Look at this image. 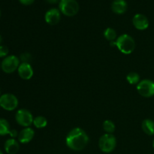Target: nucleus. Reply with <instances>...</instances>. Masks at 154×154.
I'll list each match as a JSON object with an SVG mask.
<instances>
[{
	"label": "nucleus",
	"instance_id": "13",
	"mask_svg": "<svg viewBox=\"0 0 154 154\" xmlns=\"http://www.w3.org/2000/svg\"><path fill=\"white\" fill-rule=\"evenodd\" d=\"M4 149L8 154H16L19 151V142L15 138H8L5 142Z\"/></svg>",
	"mask_w": 154,
	"mask_h": 154
},
{
	"label": "nucleus",
	"instance_id": "15",
	"mask_svg": "<svg viewBox=\"0 0 154 154\" xmlns=\"http://www.w3.org/2000/svg\"><path fill=\"white\" fill-rule=\"evenodd\" d=\"M141 128L145 134L148 135H154V121L150 119H145L141 123Z\"/></svg>",
	"mask_w": 154,
	"mask_h": 154
},
{
	"label": "nucleus",
	"instance_id": "23",
	"mask_svg": "<svg viewBox=\"0 0 154 154\" xmlns=\"http://www.w3.org/2000/svg\"><path fill=\"white\" fill-rule=\"evenodd\" d=\"M20 2L23 5H30L35 2V0H19Z\"/></svg>",
	"mask_w": 154,
	"mask_h": 154
},
{
	"label": "nucleus",
	"instance_id": "29",
	"mask_svg": "<svg viewBox=\"0 0 154 154\" xmlns=\"http://www.w3.org/2000/svg\"><path fill=\"white\" fill-rule=\"evenodd\" d=\"M0 17H1V10H0Z\"/></svg>",
	"mask_w": 154,
	"mask_h": 154
},
{
	"label": "nucleus",
	"instance_id": "24",
	"mask_svg": "<svg viewBox=\"0 0 154 154\" xmlns=\"http://www.w3.org/2000/svg\"><path fill=\"white\" fill-rule=\"evenodd\" d=\"M45 1L50 4H57V2H60V0H45Z\"/></svg>",
	"mask_w": 154,
	"mask_h": 154
},
{
	"label": "nucleus",
	"instance_id": "16",
	"mask_svg": "<svg viewBox=\"0 0 154 154\" xmlns=\"http://www.w3.org/2000/svg\"><path fill=\"white\" fill-rule=\"evenodd\" d=\"M11 131L10 123L6 119L0 118V136L9 135Z\"/></svg>",
	"mask_w": 154,
	"mask_h": 154
},
{
	"label": "nucleus",
	"instance_id": "7",
	"mask_svg": "<svg viewBox=\"0 0 154 154\" xmlns=\"http://www.w3.org/2000/svg\"><path fill=\"white\" fill-rule=\"evenodd\" d=\"M15 120L20 126L23 127H29L33 123V116L27 109H19L15 114Z\"/></svg>",
	"mask_w": 154,
	"mask_h": 154
},
{
	"label": "nucleus",
	"instance_id": "27",
	"mask_svg": "<svg viewBox=\"0 0 154 154\" xmlns=\"http://www.w3.org/2000/svg\"><path fill=\"white\" fill-rule=\"evenodd\" d=\"M153 147L154 148V140L153 141Z\"/></svg>",
	"mask_w": 154,
	"mask_h": 154
},
{
	"label": "nucleus",
	"instance_id": "30",
	"mask_svg": "<svg viewBox=\"0 0 154 154\" xmlns=\"http://www.w3.org/2000/svg\"><path fill=\"white\" fill-rule=\"evenodd\" d=\"M0 68H1V63H0Z\"/></svg>",
	"mask_w": 154,
	"mask_h": 154
},
{
	"label": "nucleus",
	"instance_id": "2",
	"mask_svg": "<svg viewBox=\"0 0 154 154\" xmlns=\"http://www.w3.org/2000/svg\"><path fill=\"white\" fill-rule=\"evenodd\" d=\"M111 46H116L117 49L124 54H130L135 48V42L133 38L127 34L119 36L116 41L110 42Z\"/></svg>",
	"mask_w": 154,
	"mask_h": 154
},
{
	"label": "nucleus",
	"instance_id": "9",
	"mask_svg": "<svg viewBox=\"0 0 154 154\" xmlns=\"http://www.w3.org/2000/svg\"><path fill=\"white\" fill-rule=\"evenodd\" d=\"M61 19V12L60 9L52 8L45 13V20L49 25H56Z\"/></svg>",
	"mask_w": 154,
	"mask_h": 154
},
{
	"label": "nucleus",
	"instance_id": "26",
	"mask_svg": "<svg viewBox=\"0 0 154 154\" xmlns=\"http://www.w3.org/2000/svg\"><path fill=\"white\" fill-rule=\"evenodd\" d=\"M0 154H3V152H2V150H0Z\"/></svg>",
	"mask_w": 154,
	"mask_h": 154
},
{
	"label": "nucleus",
	"instance_id": "12",
	"mask_svg": "<svg viewBox=\"0 0 154 154\" xmlns=\"http://www.w3.org/2000/svg\"><path fill=\"white\" fill-rule=\"evenodd\" d=\"M35 131L31 127H26L19 132L18 141L21 144H28L33 139Z\"/></svg>",
	"mask_w": 154,
	"mask_h": 154
},
{
	"label": "nucleus",
	"instance_id": "22",
	"mask_svg": "<svg viewBox=\"0 0 154 154\" xmlns=\"http://www.w3.org/2000/svg\"><path fill=\"white\" fill-rule=\"evenodd\" d=\"M18 135H19V133H18L16 129H11L10 132H9V135L11 138H17V137H18Z\"/></svg>",
	"mask_w": 154,
	"mask_h": 154
},
{
	"label": "nucleus",
	"instance_id": "14",
	"mask_svg": "<svg viewBox=\"0 0 154 154\" xmlns=\"http://www.w3.org/2000/svg\"><path fill=\"white\" fill-rule=\"evenodd\" d=\"M111 10L117 14H123L127 10V2L125 0H114L111 3Z\"/></svg>",
	"mask_w": 154,
	"mask_h": 154
},
{
	"label": "nucleus",
	"instance_id": "8",
	"mask_svg": "<svg viewBox=\"0 0 154 154\" xmlns=\"http://www.w3.org/2000/svg\"><path fill=\"white\" fill-rule=\"evenodd\" d=\"M138 93L141 96L150 98L154 96V81L149 79H144L137 84Z\"/></svg>",
	"mask_w": 154,
	"mask_h": 154
},
{
	"label": "nucleus",
	"instance_id": "28",
	"mask_svg": "<svg viewBox=\"0 0 154 154\" xmlns=\"http://www.w3.org/2000/svg\"><path fill=\"white\" fill-rule=\"evenodd\" d=\"M2 96V94H1V88H0V96Z\"/></svg>",
	"mask_w": 154,
	"mask_h": 154
},
{
	"label": "nucleus",
	"instance_id": "5",
	"mask_svg": "<svg viewBox=\"0 0 154 154\" xmlns=\"http://www.w3.org/2000/svg\"><path fill=\"white\" fill-rule=\"evenodd\" d=\"M20 64V60L17 57L10 55L3 59L1 63V69L5 73L11 74L17 70Z\"/></svg>",
	"mask_w": 154,
	"mask_h": 154
},
{
	"label": "nucleus",
	"instance_id": "21",
	"mask_svg": "<svg viewBox=\"0 0 154 154\" xmlns=\"http://www.w3.org/2000/svg\"><path fill=\"white\" fill-rule=\"evenodd\" d=\"M9 53V50L8 47L5 45H0V58H5L8 57Z\"/></svg>",
	"mask_w": 154,
	"mask_h": 154
},
{
	"label": "nucleus",
	"instance_id": "11",
	"mask_svg": "<svg viewBox=\"0 0 154 154\" xmlns=\"http://www.w3.org/2000/svg\"><path fill=\"white\" fill-rule=\"evenodd\" d=\"M17 72L20 78L23 80H29L33 76V69L29 63H22L18 67Z\"/></svg>",
	"mask_w": 154,
	"mask_h": 154
},
{
	"label": "nucleus",
	"instance_id": "6",
	"mask_svg": "<svg viewBox=\"0 0 154 154\" xmlns=\"http://www.w3.org/2000/svg\"><path fill=\"white\" fill-rule=\"evenodd\" d=\"M18 99L12 93H5L0 96V106L8 111H12L18 106Z\"/></svg>",
	"mask_w": 154,
	"mask_h": 154
},
{
	"label": "nucleus",
	"instance_id": "1",
	"mask_svg": "<svg viewBox=\"0 0 154 154\" xmlns=\"http://www.w3.org/2000/svg\"><path fill=\"white\" fill-rule=\"evenodd\" d=\"M89 142V137L85 131L79 127L74 128L68 133L66 138V145L71 150L81 151Z\"/></svg>",
	"mask_w": 154,
	"mask_h": 154
},
{
	"label": "nucleus",
	"instance_id": "20",
	"mask_svg": "<svg viewBox=\"0 0 154 154\" xmlns=\"http://www.w3.org/2000/svg\"><path fill=\"white\" fill-rule=\"evenodd\" d=\"M103 129L106 133L113 134L115 131V124L110 120H106L103 123Z\"/></svg>",
	"mask_w": 154,
	"mask_h": 154
},
{
	"label": "nucleus",
	"instance_id": "18",
	"mask_svg": "<svg viewBox=\"0 0 154 154\" xmlns=\"http://www.w3.org/2000/svg\"><path fill=\"white\" fill-rule=\"evenodd\" d=\"M126 80L129 84H138L140 82V75L135 72H131L126 76Z\"/></svg>",
	"mask_w": 154,
	"mask_h": 154
},
{
	"label": "nucleus",
	"instance_id": "17",
	"mask_svg": "<svg viewBox=\"0 0 154 154\" xmlns=\"http://www.w3.org/2000/svg\"><path fill=\"white\" fill-rule=\"evenodd\" d=\"M33 124L37 129H43L48 125V120L43 116H38L33 120Z\"/></svg>",
	"mask_w": 154,
	"mask_h": 154
},
{
	"label": "nucleus",
	"instance_id": "25",
	"mask_svg": "<svg viewBox=\"0 0 154 154\" xmlns=\"http://www.w3.org/2000/svg\"><path fill=\"white\" fill-rule=\"evenodd\" d=\"M2 38L1 35H0V45H1V44H2Z\"/></svg>",
	"mask_w": 154,
	"mask_h": 154
},
{
	"label": "nucleus",
	"instance_id": "31",
	"mask_svg": "<svg viewBox=\"0 0 154 154\" xmlns=\"http://www.w3.org/2000/svg\"><path fill=\"white\" fill-rule=\"evenodd\" d=\"M0 108H1V106H0Z\"/></svg>",
	"mask_w": 154,
	"mask_h": 154
},
{
	"label": "nucleus",
	"instance_id": "4",
	"mask_svg": "<svg viewBox=\"0 0 154 154\" xmlns=\"http://www.w3.org/2000/svg\"><path fill=\"white\" fill-rule=\"evenodd\" d=\"M59 9L63 14L73 17L79 11V4L76 0H60Z\"/></svg>",
	"mask_w": 154,
	"mask_h": 154
},
{
	"label": "nucleus",
	"instance_id": "3",
	"mask_svg": "<svg viewBox=\"0 0 154 154\" xmlns=\"http://www.w3.org/2000/svg\"><path fill=\"white\" fill-rule=\"evenodd\" d=\"M117 146V139L113 134L105 133L99 140V147L103 153H110L114 151Z\"/></svg>",
	"mask_w": 154,
	"mask_h": 154
},
{
	"label": "nucleus",
	"instance_id": "10",
	"mask_svg": "<svg viewBox=\"0 0 154 154\" xmlns=\"http://www.w3.org/2000/svg\"><path fill=\"white\" fill-rule=\"evenodd\" d=\"M132 23L135 28L138 30H145L149 26L148 19L142 14H136L132 18Z\"/></svg>",
	"mask_w": 154,
	"mask_h": 154
},
{
	"label": "nucleus",
	"instance_id": "19",
	"mask_svg": "<svg viewBox=\"0 0 154 154\" xmlns=\"http://www.w3.org/2000/svg\"><path fill=\"white\" fill-rule=\"evenodd\" d=\"M117 35V32L115 31V29L111 28V27H108L104 31V36H105V39L109 41V42H112V41L115 40Z\"/></svg>",
	"mask_w": 154,
	"mask_h": 154
}]
</instances>
